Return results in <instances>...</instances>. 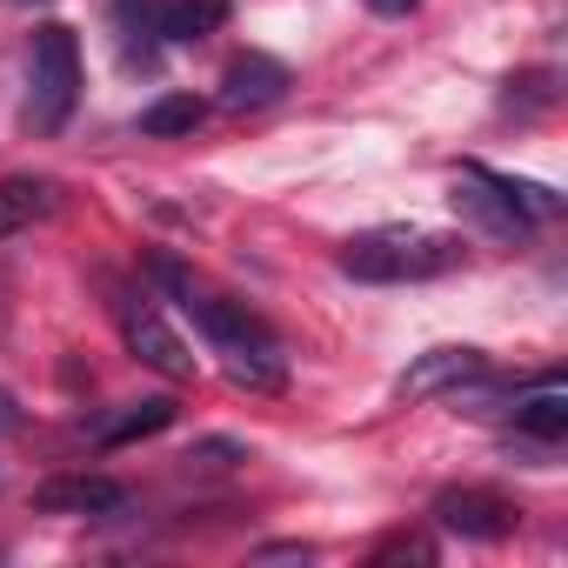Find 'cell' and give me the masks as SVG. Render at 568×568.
Masks as SVG:
<instances>
[{
    "instance_id": "obj_1",
    "label": "cell",
    "mask_w": 568,
    "mask_h": 568,
    "mask_svg": "<svg viewBox=\"0 0 568 568\" xmlns=\"http://www.w3.org/2000/svg\"><path fill=\"white\" fill-rule=\"evenodd\" d=\"M181 308L194 315V328L207 335V348L221 355V368H227L234 388H247V395L288 388V355H281V342H274L241 302H221V295H207V288H187Z\"/></svg>"
},
{
    "instance_id": "obj_2",
    "label": "cell",
    "mask_w": 568,
    "mask_h": 568,
    "mask_svg": "<svg viewBox=\"0 0 568 568\" xmlns=\"http://www.w3.org/2000/svg\"><path fill=\"white\" fill-rule=\"evenodd\" d=\"M462 267V241L455 234H435V227H368L342 247V274L355 281H375V288H402V281H435Z\"/></svg>"
},
{
    "instance_id": "obj_3",
    "label": "cell",
    "mask_w": 568,
    "mask_h": 568,
    "mask_svg": "<svg viewBox=\"0 0 568 568\" xmlns=\"http://www.w3.org/2000/svg\"><path fill=\"white\" fill-rule=\"evenodd\" d=\"M81 101V41L61 21H41L28 41V128L61 134Z\"/></svg>"
},
{
    "instance_id": "obj_4",
    "label": "cell",
    "mask_w": 568,
    "mask_h": 568,
    "mask_svg": "<svg viewBox=\"0 0 568 568\" xmlns=\"http://www.w3.org/2000/svg\"><path fill=\"white\" fill-rule=\"evenodd\" d=\"M455 207L481 227V234H495V241H521L535 221L521 214V201L508 194V174H495V168H481V161H462V174H455Z\"/></svg>"
},
{
    "instance_id": "obj_5",
    "label": "cell",
    "mask_w": 568,
    "mask_h": 568,
    "mask_svg": "<svg viewBox=\"0 0 568 568\" xmlns=\"http://www.w3.org/2000/svg\"><path fill=\"white\" fill-rule=\"evenodd\" d=\"M114 315H121V335H128V348H134L141 368H154V375H168V382H194V348L168 328V315H161L154 302L128 295Z\"/></svg>"
},
{
    "instance_id": "obj_6",
    "label": "cell",
    "mask_w": 568,
    "mask_h": 568,
    "mask_svg": "<svg viewBox=\"0 0 568 568\" xmlns=\"http://www.w3.org/2000/svg\"><path fill=\"white\" fill-rule=\"evenodd\" d=\"M435 528H448L462 541H508L521 528V508L495 488H442L435 495Z\"/></svg>"
},
{
    "instance_id": "obj_7",
    "label": "cell",
    "mask_w": 568,
    "mask_h": 568,
    "mask_svg": "<svg viewBox=\"0 0 568 568\" xmlns=\"http://www.w3.org/2000/svg\"><path fill=\"white\" fill-rule=\"evenodd\" d=\"M288 88H295V74L281 68L274 54H234L227 74H221V108L227 114H261V108H274Z\"/></svg>"
},
{
    "instance_id": "obj_8",
    "label": "cell",
    "mask_w": 568,
    "mask_h": 568,
    "mask_svg": "<svg viewBox=\"0 0 568 568\" xmlns=\"http://www.w3.org/2000/svg\"><path fill=\"white\" fill-rule=\"evenodd\" d=\"M34 508L41 515H121L128 508V488L114 475H48L34 488Z\"/></svg>"
},
{
    "instance_id": "obj_9",
    "label": "cell",
    "mask_w": 568,
    "mask_h": 568,
    "mask_svg": "<svg viewBox=\"0 0 568 568\" xmlns=\"http://www.w3.org/2000/svg\"><path fill=\"white\" fill-rule=\"evenodd\" d=\"M475 375H488L481 348H428V355L408 362V375L395 382V395H402V402H428V395H455V388L475 382Z\"/></svg>"
},
{
    "instance_id": "obj_10",
    "label": "cell",
    "mask_w": 568,
    "mask_h": 568,
    "mask_svg": "<svg viewBox=\"0 0 568 568\" xmlns=\"http://www.w3.org/2000/svg\"><path fill=\"white\" fill-rule=\"evenodd\" d=\"M508 415H515V428L528 442H561L568 435V388H561V375H541L535 388H521L508 402Z\"/></svg>"
},
{
    "instance_id": "obj_11",
    "label": "cell",
    "mask_w": 568,
    "mask_h": 568,
    "mask_svg": "<svg viewBox=\"0 0 568 568\" xmlns=\"http://www.w3.org/2000/svg\"><path fill=\"white\" fill-rule=\"evenodd\" d=\"M174 395H148V402H121L114 415H101L94 422V442L101 448H128V442H148V435H161V428H174Z\"/></svg>"
},
{
    "instance_id": "obj_12",
    "label": "cell",
    "mask_w": 568,
    "mask_h": 568,
    "mask_svg": "<svg viewBox=\"0 0 568 568\" xmlns=\"http://www.w3.org/2000/svg\"><path fill=\"white\" fill-rule=\"evenodd\" d=\"M54 207H61V187H54V181H41V174H8V181H0V241L21 234V227H34V221H48Z\"/></svg>"
},
{
    "instance_id": "obj_13",
    "label": "cell",
    "mask_w": 568,
    "mask_h": 568,
    "mask_svg": "<svg viewBox=\"0 0 568 568\" xmlns=\"http://www.w3.org/2000/svg\"><path fill=\"white\" fill-rule=\"evenodd\" d=\"M227 14H234V0H168L161 21H154V34H161L168 48H194V41L221 34Z\"/></svg>"
},
{
    "instance_id": "obj_14",
    "label": "cell",
    "mask_w": 568,
    "mask_h": 568,
    "mask_svg": "<svg viewBox=\"0 0 568 568\" xmlns=\"http://www.w3.org/2000/svg\"><path fill=\"white\" fill-rule=\"evenodd\" d=\"M201 121H207V101H201V94H161V101L141 108V134H148V141H181V134H194Z\"/></svg>"
},
{
    "instance_id": "obj_15",
    "label": "cell",
    "mask_w": 568,
    "mask_h": 568,
    "mask_svg": "<svg viewBox=\"0 0 568 568\" xmlns=\"http://www.w3.org/2000/svg\"><path fill=\"white\" fill-rule=\"evenodd\" d=\"M368 561H375V568H388V561H422V568H428V561H435V541H428V535H408V528H402V535L375 541V555H368Z\"/></svg>"
},
{
    "instance_id": "obj_16",
    "label": "cell",
    "mask_w": 568,
    "mask_h": 568,
    "mask_svg": "<svg viewBox=\"0 0 568 568\" xmlns=\"http://www.w3.org/2000/svg\"><path fill=\"white\" fill-rule=\"evenodd\" d=\"M181 462H187V468H207V475H214V468H234V462H247V448H241V442H201V448H187Z\"/></svg>"
},
{
    "instance_id": "obj_17",
    "label": "cell",
    "mask_w": 568,
    "mask_h": 568,
    "mask_svg": "<svg viewBox=\"0 0 568 568\" xmlns=\"http://www.w3.org/2000/svg\"><path fill=\"white\" fill-rule=\"evenodd\" d=\"M515 101H521V108H548V101H555V74H515V81H508V108H515Z\"/></svg>"
},
{
    "instance_id": "obj_18",
    "label": "cell",
    "mask_w": 568,
    "mask_h": 568,
    "mask_svg": "<svg viewBox=\"0 0 568 568\" xmlns=\"http://www.w3.org/2000/svg\"><path fill=\"white\" fill-rule=\"evenodd\" d=\"M308 555H315L308 541H267L261 548V561H308Z\"/></svg>"
},
{
    "instance_id": "obj_19",
    "label": "cell",
    "mask_w": 568,
    "mask_h": 568,
    "mask_svg": "<svg viewBox=\"0 0 568 568\" xmlns=\"http://www.w3.org/2000/svg\"><path fill=\"white\" fill-rule=\"evenodd\" d=\"M362 8H368V14H382V21H402V14H415V8H422V0H362Z\"/></svg>"
},
{
    "instance_id": "obj_20",
    "label": "cell",
    "mask_w": 568,
    "mask_h": 568,
    "mask_svg": "<svg viewBox=\"0 0 568 568\" xmlns=\"http://www.w3.org/2000/svg\"><path fill=\"white\" fill-rule=\"evenodd\" d=\"M8 428H21V415H14V402H8V395H0V435H8Z\"/></svg>"
},
{
    "instance_id": "obj_21",
    "label": "cell",
    "mask_w": 568,
    "mask_h": 568,
    "mask_svg": "<svg viewBox=\"0 0 568 568\" xmlns=\"http://www.w3.org/2000/svg\"><path fill=\"white\" fill-rule=\"evenodd\" d=\"M8 8H54V0H8Z\"/></svg>"
}]
</instances>
